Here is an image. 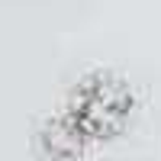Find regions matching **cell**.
Instances as JSON below:
<instances>
[{
  "mask_svg": "<svg viewBox=\"0 0 161 161\" xmlns=\"http://www.w3.org/2000/svg\"><path fill=\"white\" fill-rule=\"evenodd\" d=\"M132 110V93L113 74H93L74 90L68 113L77 126L87 132V139H110L116 136Z\"/></svg>",
  "mask_w": 161,
  "mask_h": 161,
  "instance_id": "obj_1",
  "label": "cell"
},
{
  "mask_svg": "<svg viewBox=\"0 0 161 161\" xmlns=\"http://www.w3.org/2000/svg\"><path fill=\"white\" fill-rule=\"evenodd\" d=\"M87 142H90L87 132L77 126V119H74L71 113L48 119L45 129H42V148H45V155L58 158V161H71V158H77L80 152H84Z\"/></svg>",
  "mask_w": 161,
  "mask_h": 161,
  "instance_id": "obj_2",
  "label": "cell"
}]
</instances>
